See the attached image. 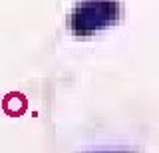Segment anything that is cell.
I'll use <instances>...</instances> for the list:
<instances>
[{
    "instance_id": "2",
    "label": "cell",
    "mask_w": 159,
    "mask_h": 153,
    "mask_svg": "<svg viewBox=\"0 0 159 153\" xmlns=\"http://www.w3.org/2000/svg\"><path fill=\"white\" fill-rule=\"evenodd\" d=\"M28 107V101L24 97V93L20 92H10L6 93V97L2 100V110L8 113L10 117H20Z\"/></svg>"
},
{
    "instance_id": "1",
    "label": "cell",
    "mask_w": 159,
    "mask_h": 153,
    "mask_svg": "<svg viewBox=\"0 0 159 153\" xmlns=\"http://www.w3.org/2000/svg\"><path fill=\"white\" fill-rule=\"evenodd\" d=\"M121 18L119 0H80L70 14V30L76 36H92L111 28Z\"/></svg>"
}]
</instances>
